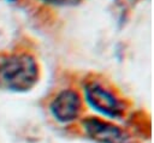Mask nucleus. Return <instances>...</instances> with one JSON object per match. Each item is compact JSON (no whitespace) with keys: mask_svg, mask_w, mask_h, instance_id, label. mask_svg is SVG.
I'll use <instances>...</instances> for the list:
<instances>
[{"mask_svg":"<svg viewBox=\"0 0 154 143\" xmlns=\"http://www.w3.org/2000/svg\"><path fill=\"white\" fill-rule=\"evenodd\" d=\"M36 59L25 52L0 53V90L25 93L38 81Z\"/></svg>","mask_w":154,"mask_h":143,"instance_id":"1","label":"nucleus"},{"mask_svg":"<svg viewBox=\"0 0 154 143\" xmlns=\"http://www.w3.org/2000/svg\"><path fill=\"white\" fill-rule=\"evenodd\" d=\"M49 109L58 121L70 123L79 117L82 111V101L76 91L63 90L53 99Z\"/></svg>","mask_w":154,"mask_h":143,"instance_id":"4","label":"nucleus"},{"mask_svg":"<svg viewBox=\"0 0 154 143\" xmlns=\"http://www.w3.org/2000/svg\"><path fill=\"white\" fill-rule=\"evenodd\" d=\"M85 133L97 143H128L129 137L118 126L100 118L89 117L83 120Z\"/></svg>","mask_w":154,"mask_h":143,"instance_id":"3","label":"nucleus"},{"mask_svg":"<svg viewBox=\"0 0 154 143\" xmlns=\"http://www.w3.org/2000/svg\"><path fill=\"white\" fill-rule=\"evenodd\" d=\"M47 5H53V6H75L81 4L84 0H40Z\"/></svg>","mask_w":154,"mask_h":143,"instance_id":"5","label":"nucleus"},{"mask_svg":"<svg viewBox=\"0 0 154 143\" xmlns=\"http://www.w3.org/2000/svg\"><path fill=\"white\" fill-rule=\"evenodd\" d=\"M7 1H16V0H7Z\"/></svg>","mask_w":154,"mask_h":143,"instance_id":"6","label":"nucleus"},{"mask_svg":"<svg viewBox=\"0 0 154 143\" xmlns=\"http://www.w3.org/2000/svg\"><path fill=\"white\" fill-rule=\"evenodd\" d=\"M84 96L89 106L102 115L119 118L124 112L122 101L96 82H89L84 85Z\"/></svg>","mask_w":154,"mask_h":143,"instance_id":"2","label":"nucleus"}]
</instances>
